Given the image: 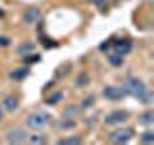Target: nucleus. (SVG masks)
<instances>
[{
	"label": "nucleus",
	"instance_id": "f257e3e1",
	"mask_svg": "<svg viewBox=\"0 0 154 145\" xmlns=\"http://www.w3.org/2000/svg\"><path fill=\"white\" fill-rule=\"evenodd\" d=\"M122 87H123L125 95L137 99L141 105H150L152 99H154L150 87H146V83H144L141 77H137V76H127Z\"/></svg>",
	"mask_w": 154,
	"mask_h": 145
},
{
	"label": "nucleus",
	"instance_id": "f03ea898",
	"mask_svg": "<svg viewBox=\"0 0 154 145\" xmlns=\"http://www.w3.org/2000/svg\"><path fill=\"white\" fill-rule=\"evenodd\" d=\"M52 124V114L46 112L42 108H37V110H31L27 116H25V126L29 130H45L46 126Z\"/></svg>",
	"mask_w": 154,
	"mask_h": 145
},
{
	"label": "nucleus",
	"instance_id": "7ed1b4c3",
	"mask_svg": "<svg viewBox=\"0 0 154 145\" xmlns=\"http://www.w3.org/2000/svg\"><path fill=\"white\" fill-rule=\"evenodd\" d=\"M133 137H135V130H133V128H123V126H116L114 132L108 134V141L114 143V145L129 143Z\"/></svg>",
	"mask_w": 154,
	"mask_h": 145
},
{
	"label": "nucleus",
	"instance_id": "20e7f679",
	"mask_svg": "<svg viewBox=\"0 0 154 145\" xmlns=\"http://www.w3.org/2000/svg\"><path fill=\"white\" fill-rule=\"evenodd\" d=\"M127 120H129V110H123V108L110 110V112L104 116V124L106 126H123Z\"/></svg>",
	"mask_w": 154,
	"mask_h": 145
},
{
	"label": "nucleus",
	"instance_id": "39448f33",
	"mask_svg": "<svg viewBox=\"0 0 154 145\" xmlns=\"http://www.w3.org/2000/svg\"><path fill=\"white\" fill-rule=\"evenodd\" d=\"M102 97L106 101H110V103H119V101L125 99L127 95H125L123 87H119V85H104Z\"/></svg>",
	"mask_w": 154,
	"mask_h": 145
},
{
	"label": "nucleus",
	"instance_id": "423d86ee",
	"mask_svg": "<svg viewBox=\"0 0 154 145\" xmlns=\"http://www.w3.org/2000/svg\"><path fill=\"white\" fill-rule=\"evenodd\" d=\"M27 130L23 128H10L6 132V141L10 145H21V143H27Z\"/></svg>",
	"mask_w": 154,
	"mask_h": 145
},
{
	"label": "nucleus",
	"instance_id": "0eeeda50",
	"mask_svg": "<svg viewBox=\"0 0 154 145\" xmlns=\"http://www.w3.org/2000/svg\"><path fill=\"white\" fill-rule=\"evenodd\" d=\"M112 50L118 52V54H122V56H127V54H131V50H133V41L127 39V37H125V39H118V41L114 39Z\"/></svg>",
	"mask_w": 154,
	"mask_h": 145
},
{
	"label": "nucleus",
	"instance_id": "6e6552de",
	"mask_svg": "<svg viewBox=\"0 0 154 145\" xmlns=\"http://www.w3.org/2000/svg\"><path fill=\"white\" fill-rule=\"evenodd\" d=\"M41 18H42V12L37 6L27 8L25 12H23V23H25V25H35V23L41 21Z\"/></svg>",
	"mask_w": 154,
	"mask_h": 145
},
{
	"label": "nucleus",
	"instance_id": "1a4fd4ad",
	"mask_svg": "<svg viewBox=\"0 0 154 145\" xmlns=\"http://www.w3.org/2000/svg\"><path fill=\"white\" fill-rule=\"evenodd\" d=\"M29 74H31V66H21V68H14L12 72L8 74V77L12 81H23V79H27L29 77Z\"/></svg>",
	"mask_w": 154,
	"mask_h": 145
},
{
	"label": "nucleus",
	"instance_id": "9d476101",
	"mask_svg": "<svg viewBox=\"0 0 154 145\" xmlns=\"http://www.w3.org/2000/svg\"><path fill=\"white\" fill-rule=\"evenodd\" d=\"M52 124H54V128H56V130H60V132L64 134V132H69V130H73V128H75V126H77V120L67 118V116H62L58 122H54V120H52Z\"/></svg>",
	"mask_w": 154,
	"mask_h": 145
},
{
	"label": "nucleus",
	"instance_id": "9b49d317",
	"mask_svg": "<svg viewBox=\"0 0 154 145\" xmlns=\"http://www.w3.org/2000/svg\"><path fill=\"white\" fill-rule=\"evenodd\" d=\"M0 105H2L4 112H16V110L19 108V99H17L16 95H6Z\"/></svg>",
	"mask_w": 154,
	"mask_h": 145
},
{
	"label": "nucleus",
	"instance_id": "f8f14e48",
	"mask_svg": "<svg viewBox=\"0 0 154 145\" xmlns=\"http://www.w3.org/2000/svg\"><path fill=\"white\" fill-rule=\"evenodd\" d=\"M64 101V91H52V93H48L46 91V97H45V103L48 105V106H58Z\"/></svg>",
	"mask_w": 154,
	"mask_h": 145
},
{
	"label": "nucleus",
	"instance_id": "ddd939ff",
	"mask_svg": "<svg viewBox=\"0 0 154 145\" xmlns=\"http://www.w3.org/2000/svg\"><path fill=\"white\" fill-rule=\"evenodd\" d=\"M29 52H35V41H23L16 47V54L17 56H25Z\"/></svg>",
	"mask_w": 154,
	"mask_h": 145
},
{
	"label": "nucleus",
	"instance_id": "4468645a",
	"mask_svg": "<svg viewBox=\"0 0 154 145\" xmlns=\"http://www.w3.org/2000/svg\"><path fill=\"white\" fill-rule=\"evenodd\" d=\"M56 143L58 145H81V143H83V137H81V135H77V134H73V135H64V137L56 139Z\"/></svg>",
	"mask_w": 154,
	"mask_h": 145
},
{
	"label": "nucleus",
	"instance_id": "2eb2a0df",
	"mask_svg": "<svg viewBox=\"0 0 154 145\" xmlns=\"http://www.w3.org/2000/svg\"><path fill=\"white\" fill-rule=\"evenodd\" d=\"M106 60H108V64L112 66V68H119V66H123V60H125V56L122 54H118V52H106Z\"/></svg>",
	"mask_w": 154,
	"mask_h": 145
},
{
	"label": "nucleus",
	"instance_id": "dca6fc26",
	"mask_svg": "<svg viewBox=\"0 0 154 145\" xmlns=\"http://www.w3.org/2000/svg\"><path fill=\"white\" fill-rule=\"evenodd\" d=\"M81 112H83V110H81L79 105H67V106H64V110H62V116H67V118L77 120V116H79Z\"/></svg>",
	"mask_w": 154,
	"mask_h": 145
},
{
	"label": "nucleus",
	"instance_id": "f3484780",
	"mask_svg": "<svg viewBox=\"0 0 154 145\" xmlns=\"http://www.w3.org/2000/svg\"><path fill=\"white\" fill-rule=\"evenodd\" d=\"M139 124L146 126V128H152L154 126V110H144V112L139 116Z\"/></svg>",
	"mask_w": 154,
	"mask_h": 145
},
{
	"label": "nucleus",
	"instance_id": "a211bd4d",
	"mask_svg": "<svg viewBox=\"0 0 154 145\" xmlns=\"http://www.w3.org/2000/svg\"><path fill=\"white\" fill-rule=\"evenodd\" d=\"M89 83H91L89 72H79V76H77V79H75V87L77 89H83V87H89Z\"/></svg>",
	"mask_w": 154,
	"mask_h": 145
},
{
	"label": "nucleus",
	"instance_id": "6ab92c4d",
	"mask_svg": "<svg viewBox=\"0 0 154 145\" xmlns=\"http://www.w3.org/2000/svg\"><path fill=\"white\" fill-rule=\"evenodd\" d=\"M27 143H33V145L48 143V135L46 134H29L27 135Z\"/></svg>",
	"mask_w": 154,
	"mask_h": 145
},
{
	"label": "nucleus",
	"instance_id": "aec40b11",
	"mask_svg": "<svg viewBox=\"0 0 154 145\" xmlns=\"http://www.w3.org/2000/svg\"><path fill=\"white\" fill-rule=\"evenodd\" d=\"M139 141H141V143H146V145L154 143V130L152 128H146L141 135H139Z\"/></svg>",
	"mask_w": 154,
	"mask_h": 145
},
{
	"label": "nucleus",
	"instance_id": "412c9836",
	"mask_svg": "<svg viewBox=\"0 0 154 145\" xmlns=\"http://www.w3.org/2000/svg\"><path fill=\"white\" fill-rule=\"evenodd\" d=\"M94 103H96V95L94 93H91V95H87L83 101H81V110H87V108H91V106H94Z\"/></svg>",
	"mask_w": 154,
	"mask_h": 145
},
{
	"label": "nucleus",
	"instance_id": "4be33fe9",
	"mask_svg": "<svg viewBox=\"0 0 154 145\" xmlns=\"http://www.w3.org/2000/svg\"><path fill=\"white\" fill-rule=\"evenodd\" d=\"M23 62H25V66H31V64H38L41 62V54H37V52H29V54L21 56Z\"/></svg>",
	"mask_w": 154,
	"mask_h": 145
},
{
	"label": "nucleus",
	"instance_id": "5701e85b",
	"mask_svg": "<svg viewBox=\"0 0 154 145\" xmlns=\"http://www.w3.org/2000/svg\"><path fill=\"white\" fill-rule=\"evenodd\" d=\"M71 70V62H64V64H60L56 68V77H66L67 74H69Z\"/></svg>",
	"mask_w": 154,
	"mask_h": 145
},
{
	"label": "nucleus",
	"instance_id": "b1692460",
	"mask_svg": "<svg viewBox=\"0 0 154 145\" xmlns=\"http://www.w3.org/2000/svg\"><path fill=\"white\" fill-rule=\"evenodd\" d=\"M112 45H114V37H110L108 41H104V43H102V45H100L98 48H100V50H102L104 54H106V52H112Z\"/></svg>",
	"mask_w": 154,
	"mask_h": 145
},
{
	"label": "nucleus",
	"instance_id": "393cba45",
	"mask_svg": "<svg viewBox=\"0 0 154 145\" xmlns=\"http://www.w3.org/2000/svg\"><path fill=\"white\" fill-rule=\"evenodd\" d=\"M42 47H46V48H56L58 43H54L50 37H42Z\"/></svg>",
	"mask_w": 154,
	"mask_h": 145
},
{
	"label": "nucleus",
	"instance_id": "a878e982",
	"mask_svg": "<svg viewBox=\"0 0 154 145\" xmlns=\"http://www.w3.org/2000/svg\"><path fill=\"white\" fill-rule=\"evenodd\" d=\"M12 45V39H10L8 35H0V48H6Z\"/></svg>",
	"mask_w": 154,
	"mask_h": 145
},
{
	"label": "nucleus",
	"instance_id": "bb28decb",
	"mask_svg": "<svg viewBox=\"0 0 154 145\" xmlns=\"http://www.w3.org/2000/svg\"><path fill=\"white\" fill-rule=\"evenodd\" d=\"M91 2H93L94 6H98L100 12H106V4H108V0H91Z\"/></svg>",
	"mask_w": 154,
	"mask_h": 145
},
{
	"label": "nucleus",
	"instance_id": "cd10ccee",
	"mask_svg": "<svg viewBox=\"0 0 154 145\" xmlns=\"http://www.w3.org/2000/svg\"><path fill=\"white\" fill-rule=\"evenodd\" d=\"M4 120V108H2V105H0V122Z\"/></svg>",
	"mask_w": 154,
	"mask_h": 145
}]
</instances>
